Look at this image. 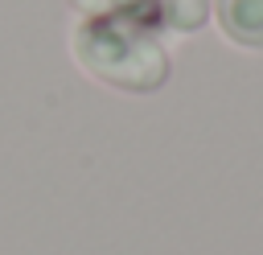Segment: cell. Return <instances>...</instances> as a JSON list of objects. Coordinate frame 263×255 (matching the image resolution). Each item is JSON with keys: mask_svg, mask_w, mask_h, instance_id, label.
I'll return each instance as SVG.
<instances>
[{"mask_svg": "<svg viewBox=\"0 0 263 255\" xmlns=\"http://www.w3.org/2000/svg\"><path fill=\"white\" fill-rule=\"evenodd\" d=\"M78 66L119 90L148 95L160 90L168 78V53L156 41L152 25L140 16H95L82 21L70 37Z\"/></svg>", "mask_w": 263, "mask_h": 255, "instance_id": "6da1fadb", "label": "cell"}, {"mask_svg": "<svg viewBox=\"0 0 263 255\" xmlns=\"http://www.w3.org/2000/svg\"><path fill=\"white\" fill-rule=\"evenodd\" d=\"M222 33L242 49H263V0H214Z\"/></svg>", "mask_w": 263, "mask_h": 255, "instance_id": "7a4b0ae2", "label": "cell"}, {"mask_svg": "<svg viewBox=\"0 0 263 255\" xmlns=\"http://www.w3.org/2000/svg\"><path fill=\"white\" fill-rule=\"evenodd\" d=\"M156 12L168 29H181V33H193L205 25L210 16V0H156Z\"/></svg>", "mask_w": 263, "mask_h": 255, "instance_id": "3957f363", "label": "cell"}, {"mask_svg": "<svg viewBox=\"0 0 263 255\" xmlns=\"http://www.w3.org/2000/svg\"><path fill=\"white\" fill-rule=\"evenodd\" d=\"M86 21L95 16H140V21H152L156 12V0H70Z\"/></svg>", "mask_w": 263, "mask_h": 255, "instance_id": "277c9868", "label": "cell"}]
</instances>
